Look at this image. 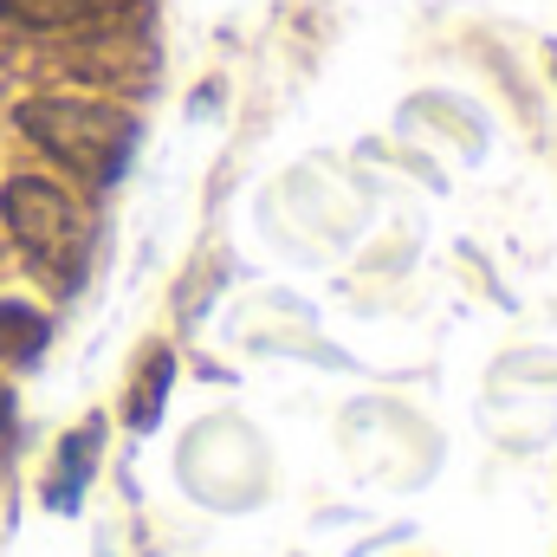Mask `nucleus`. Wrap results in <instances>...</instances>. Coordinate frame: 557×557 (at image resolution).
<instances>
[{"mask_svg":"<svg viewBox=\"0 0 557 557\" xmlns=\"http://www.w3.org/2000/svg\"><path fill=\"white\" fill-rule=\"evenodd\" d=\"M13 124L91 188H111L137 156V117H124L117 104H98V98H26L13 111Z\"/></svg>","mask_w":557,"mask_h":557,"instance_id":"obj_1","label":"nucleus"},{"mask_svg":"<svg viewBox=\"0 0 557 557\" xmlns=\"http://www.w3.org/2000/svg\"><path fill=\"white\" fill-rule=\"evenodd\" d=\"M0 214L20 240V253L52 278V285H78L85 278V253H91V227H85V208L46 182V175H13L0 188Z\"/></svg>","mask_w":557,"mask_h":557,"instance_id":"obj_2","label":"nucleus"},{"mask_svg":"<svg viewBox=\"0 0 557 557\" xmlns=\"http://www.w3.org/2000/svg\"><path fill=\"white\" fill-rule=\"evenodd\" d=\"M98 447H104V421H85L65 447H59V467L46 480V506L52 512H78L85 486H91V467H98Z\"/></svg>","mask_w":557,"mask_h":557,"instance_id":"obj_3","label":"nucleus"},{"mask_svg":"<svg viewBox=\"0 0 557 557\" xmlns=\"http://www.w3.org/2000/svg\"><path fill=\"white\" fill-rule=\"evenodd\" d=\"M124 7H137V0H0V20L52 33V26H91V20H111V13H124Z\"/></svg>","mask_w":557,"mask_h":557,"instance_id":"obj_4","label":"nucleus"},{"mask_svg":"<svg viewBox=\"0 0 557 557\" xmlns=\"http://www.w3.org/2000/svg\"><path fill=\"white\" fill-rule=\"evenodd\" d=\"M46 337H52V324H46L33 305H20V298H0V357H13V363H33V357L46 350Z\"/></svg>","mask_w":557,"mask_h":557,"instance_id":"obj_5","label":"nucleus"},{"mask_svg":"<svg viewBox=\"0 0 557 557\" xmlns=\"http://www.w3.org/2000/svg\"><path fill=\"white\" fill-rule=\"evenodd\" d=\"M169 383H175V350H149L137 370V389H131V428H156L162 421V396H169Z\"/></svg>","mask_w":557,"mask_h":557,"instance_id":"obj_6","label":"nucleus"}]
</instances>
